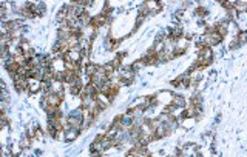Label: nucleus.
I'll list each match as a JSON object with an SVG mask.
<instances>
[{"mask_svg":"<svg viewBox=\"0 0 247 157\" xmlns=\"http://www.w3.org/2000/svg\"><path fill=\"white\" fill-rule=\"evenodd\" d=\"M20 145H22L23 148H26V146H29V140H28V139H23Z\"/></svg>","mask_w":247,"mask_h":157,"instance_id":"obj_10","label":"nucleus"},{"mask_svg":"<svg viewBox=\"0 0 247 157\" xmlns=\"http://www.w3.org/2000/svg\"><path fill=\"white\" fill-rule=\"evenodd\" d=\"M102 68H104V71H105V74L108 76V74H110V73H113V69H114V65H113V63H107V65H104Z\"/></svg>","mask_w":247,"mask_h":157,"instance_id":"obj_7","label":"nucleus"},{"mask_svg":"<svg viewBox=\"0 0 247 157\" xmlns=\"http://www.w3.org/2000/svg\"><path fill=\"white\" fill-rule=\"evenodd\" d=\"M69 92H71L73 96H80V86H71V88H69Z\"/></svg>","mask_w":247,"mask_h":157,"instance_id":"obj_8","label":"nucleus"},{"mask_svg":"<svg viewBox=\"0 0 247 157\" xmlns=\"http://www.w3.org/2000/svg\"><path fill=\"white\" fill-rule=\"evenodd\" d=\"M182 14H184V11H182V9H181V11H176V12H175V15H173L175 20H181V19H182Z\"/></svg>","mask_w":247,"mask_h":157,"instance_id":"obj_9","label":"nucleus"},{"mask_svg":"<svg viewBox=\"0 0 247 157\" xmlns=\"http://www.w3.org/2000/svg\"><path fill=\"white\" fill-rule=\"evenodd\" d=\"M28 88L31 92H37L39 89H42V80L37 78H28Z\"/></svg>","mask_w":247,"mask_h":157,"instance_id":"obj_2","label":"nucleus"},{"mask_svg":"<svg viewBox=\"0 0 247 157\" xmlns=\"http://www.w3.org/2000/svg\"><path fill=\"white\" fill-rule=\"evenodd\" d=\"M104 22H105V17H104V15H97V17L91 19V25H93V26H99V25H102Z\"/></svg>","mask_w":247,"mask_h":157,"instance_id":"obj_5","label":"nucleus"},{"mask_svg":"<svg viewBox=\"0 0 247 157\" xmlns=\"http://www.w3.org/2000/svg\"><path fill=\"white\" fill-rule=\"evenodd\" d=\"M173 103H175L176 108H182V106H185V99L181 97V96H175L173 97Z\"/></svg>","mask_w":247,"mask_h":157,"instance_id":"obj_3","label":"nucleus"},{"mask_svg":"<svg viewBox=\"0 0 247 157\" xmlns=\"http://www.w3.org/2000/svg\"><path fill=\"white\" fill-rule=\"evenodd\" d=\"M134 123V117L131 116L130 113H127L124 117H121V126L122 128H131Z\"/></svg>","mask_w":247,"mask_h":157,"instance_id":"obj_1","label":"nucleus"},{"mask_svg":"<svg viewBox=\"0 0 247 157\" xmlns=\"http://www.w3.org/2000/svg\"><path fill=\"white\" fill-rule=\"evenodd\" d=\"M235 11L236 12H244L246 11V3L244 2H236L235 3Z\"/></svg>","mask_w":247,"mask_h":157,"instance_id":"obj_6","label":"nucleus"},{"mask_svg":"<svg viewBox=\"0 0 247 157\" xmlns=\"http://www.w3.org/2000/svg\"><path fill=\"white\" fill-rule=\"evenodd\" d=\"M96 73H97V66H96V65H88L87 68H85V76L93 77Z\"/></svg>","mask_w":247,"mask_h":157,"instance_id":"obj_4","label":"nucleus"}]
</instances>
